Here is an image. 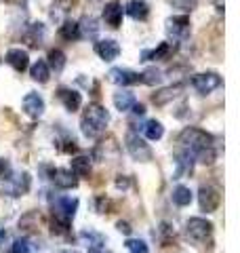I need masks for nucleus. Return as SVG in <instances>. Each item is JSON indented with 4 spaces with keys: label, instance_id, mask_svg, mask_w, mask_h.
<instances>
[{
    "label": "nucleus",
    "instance_id": "32",
    "mask_svg": "<svg viewBox=\"0 0 240 253\" xmlns=\"http://www.w3.org/2000/svg\"><path fill=\"white\" fill-rule=\"evenodd\" d=\"M158 241L162 245H171L175 241V230L169 224H160V228H158Z\"/></svg>",
    "mask_w": 240,
    "mask_h": 253
},
{
    "label": "nucleus",
    "instance_id": "26",
    "mask_svg": "<svg viewBox=\"0 0 240 253\" xmlns=\"http://www.w3.org/2000/svg\"><path fill=\"white\" fill-rule=\"evenodd\" d=\"M30 76L34 78L36 83H40V84L49 83L51 70H49V66H46V61H44V59H38V61L34 63V66H32V70H30Z\"/></svg>",
    "mask_w": 240,
    "mask_h": 253
},
{
    "label": "nucleus",
    "instance_id": "20",
    "mask_svg": "<svg viewBox=\"0 0 240 253\" xmlns=\"http://www.w3.org/2000/svg\"><path fill=\"white\" fill-rule=\"evenodd\" d=\"M103 21L110 28H120V23H122V6L118 2H108L106 9H103Z\"/></svg>",
    "mask_w": 240,
    "mask_h": 253
},
{
    "label": "nucleus",
    "instance_id": "29",
    "mask_svg": "<svg viewBox=\"0 0 240 253\" xmlns=\"http://www.w3.org/2000/svg\"><path fill=\"white\" fill-rule=\"evenodd\" d=\"M44 36H46V28L42 26V23H32L30 26V32H28V41L32 46H40L44 41Z\"/></svg>",
    "mask_w": 240,
    "mask_h": 253
},
{
    "label": "nucleus",
    "instance_id": "18",
    "mask_svg": "<svg viewBox=\"0 0 240 253\" xmlns=\"http://www.w3.org/2000/svg\"><path fill=\"white\" fill-rule=\"evenodd\" d=\"M124 11L135 21H146L148 15H150V4L146 2V0H129L126 6H124Z\"/></svg>",
    "mask_w": 240,
    "mask_h": 253
},
{
    "label": "nucleus",
    "instance_id": "38",
    "mask_svg": "<svg viewBox=\"0 0 240 253\" xmlns=\"http://www.w3.org/2000/svg\"><path fill=\"white\" fill-rule=\"evenodd\" d=\"M110 205H112V203L106 199V196H99V199H97V211H99V213H108Z\"/></svg>",
    "mask_w": 240,
    "mask_h": 253
},
{
    "label": "nucleus",
    "instance_id": "9",
    "mask_svg": "<svg viewBox=\"0 0 240 253\" xmlns=\"http://www.w3.org/2000/svg\"><path fill=\"white\" fill-rule=\"evenodd\" d=\"M194 163H196L194 154L181 148L179 152L175 154V173H173V179H181V177L192 175V173H194Z\"/></svg>",
    "mask_w": 240,
    "mask_h": 253
},
{
    "label": "nucleus",
    "instance_id": "22",
    "mask_svg": "<svg viewBox=\"0 0 240 253\" xmlns=\"http://www.w3.org/2000/svg\"><path fill=\"white\" fill-rule=\"evenodd\" d=\"M135 104H137L135 93L126 91V89H118L114 93V106H116V110H120V112H129Z\"/></svg>",
    "mask_w": 240,
    "mask_h": 253
},
{
    "label": "nucleus",
    "instance_id": "17",
    "mask_svg": "<svg viewBox=\"0 0 240 253\" xmlns=\"http://www.w3.org/2000/svg\"><path fill=\"white\" fill-rule=\"evenodd\" d=\"M175 51V44L171 42H160L156 49H146L141 53V61H160V59H169Z\"/></svg>",
    "mask_w": 240,
    "mask_h": 253
},
{
    "label": "nucleus",
    "instance_id": "35",
    "mask_svg": "<svg viewBox=\"0 0 240 253\" xmlns=\"http://www.w3.org/2000/svg\"><path fill=\"white\" fill-rule=\"evenodd\" d=\"M38 224H40L38 213H28L26 217H21V221H19V228H23V230H36Z\"/></svg>",
    "mask_w": 240,
    "mask_h": 253
},
{
    "label": "nucleus",
    "instance_id": "28",
    "mask_svg": "<svg viewBox=\"0 0 240 253\" xmlns=\"http://www.w3.org/2000/svg\"><path fill=\"white\" fill-rule=\"evenodd\" d=\"M141 131H143V135H146L148 139H152V141H158L160 137L164 135V126H162L160 121H148L146 125L141 126Z\"/></svg>",
    "mask_w": 240,
    "mask_h": 253
},
{
    "label": "nucleus",
    "instance_id": "23",
    "mask_svg": "<svg viewBox=\"0 0 240 253\" xmlns=\"http://www.w3.org/2000/svg\"><path fill=\"white\" fill-rule=\"evenodd\" d=\"M183 91V84H173V86H166V89L162 91H158L154 97H152V101H154L156 106H164V104H169L171 99H175L177 95Z\"/></svg>",
    "mask_w": 240,
    "mask_h": 253
},
{
    "label": "nucleus",
    "instance_id": "7",
    "mask_svg": "<svg viewBox=\"0 0 240 253\" xmlns=\"http://www.w3.org/2000/svg\"><path fill=\"white\" fill-rule=\"evenodd\" d=\"M192 86L200 93V95H209L215 89L221 86V76L217 72H202V74H196L192 78Z\"/></svg>",
    "mask_w": 240,
    "mask_h": 253
},
{
    "label": "nucleus",
    "instance_id": "6",
    "mask_svg": "<svg viewBox=\"0 0 240 253\" xmlns=\"http://www.w3.org/2000/svg\"><path fill=\"white\" fill-rule=\"evenodd\" d=\"M126 152L131 154L133 161H139V163L152 161V148L146 144V139H141L137 135V133H129V135H126Z\"/></svg>",
    "mask_w": 240,
    "mask_h": 253
},
{
    "label": "nucleus",
    "instance_id": "33",
    "mask_svg": "<svg viewBox=\"0 0 240 253\" xmlns=\"http://www.w3.org/2000/svg\"><path fill=\"white\" fill-rule=\"evenodd\" d=\"M126 251L129 253H150V247L146 245V241H141V239H129L126 241Z\"/></svg>",
    "mask_w": 240,
    "mask_h": 253
},
{
    "label": "nucleus",
    "instance_id": "42",
    "mask_svg": "<svg viewBox=\"0 0 240 253\" xmlns=\"http://www.w3.org/2000/svg\"><path fill=\"white\" fill-rule=\"evenodd\" d=\"M131 110H133L135 116H143V114H146V106H143V104H135Z\"/></svg>",
    "mask_w": 240,
    "mask_h": 253
},
{
    "label": "nucleus",
    "instance_id": "34",
    "mask_svg": "<svg viewBox=\"0 0 240 253\" xmlns=\"http://www.w3.org/2000/svg\"><path fill=\"white\" fill-rule=\"evenodd\" d=\"M66 6H68V0H57L51 9V19L53 21H63V15L68 13Z\"/></svg>",
    "mask_w": 240,
    "mask_h": 253
},
{
    "label": "nucleus",
    "instance_id": "31",
    "mask_svg": "<svg viewBox=\"0 0 240 253\" xmlns=\"http://www.w3.org/2000/svg\"><path fill=\"white\" fill-rule=\"evenodd\" d=\"M162 70H158V68H148L146 72L141 74V83H146V84H150V86H156V84H160L162 83Z\"/></svg>",
    "mask_w": 240,
    "mask_h": 253
},
{
    "label": "nucleus",
    "instance_id": "16",
    "mask_svg": "<svg viewBox=\"0 0 240 253\" xmlns=\"http://www.w3.org/2000/svg\"><path fill=\"white\" fill-rule=\"evenodd\" d=\"M95 53H97L103 61H114L120 55V44L116 41H112V38L97 41V42H95Z\"/></svg>",
    "mask_w": 240,
    "mask_h": 253
},
{
    "label": "nucleus",
    "instance_id": "10",
    "mask_svg": "<svg viewBox=\"0 0 240 253\" xmlns=\"http://www.w3.org/2000/svg\"><path fill=\"white\" fill-rule=\"evenodd\" d=\"M219 203H221V194H219V190H215L213 186H202L198 190V205L204 213L217 211Z\"/></svg>",
    "mask_w": 240,
    "mask_h": 253
},
{
    "label": "nucleus",
    "instance_id": "5",
    "mask_svg": "<svg viewBox=\"0 0 240 253\" xmlns=\"http://www.w3.org/2000/svg\"><path fill=\"white\" fill-rule=\"evenodd\" d=\"M186 234L194 243H206V239H211L213 234V224L204 217H192L186 221Z\"/></svg>",
    "mask_w": 240,
    "mask_h": 253
},
{
    "label": "nucleus",
    "instance_id": "11",
    "mask_svg": "<svg viewBox=\"0 0 240 253\" xmlns=\"http://www.w3.org/2000/svg\"><path fill=\"white\" fill-rule=\"evenodd\" d=\"M108 81L120 86H129V84L141 83V74L133 72V70H126V68H112L108 72Z\"/></svg>",
    "mask_w": 240,
    "mask_h": 253
},
{
    "label": "nucleus",
    "instance_id": "41",
    "mask_svg": "<svg viewBox=\"0 0 240 253\" xmlns=\"http://www.w3.org/2000/svg\"><path fill=\"white\" fill-rule=\"evenodd\" d=\"M116 228H118V232H122V234H126V236H129L131 230H133V228L129 226V221H122V219H120L118 224H116Z\"/></svg>",
    "mask_w": 240,
    "mask_h": 253
},
{
    "label": "nucleus",
    "instance_id": "39",
    "mask_svg": "<svg viewBox=\"0 0 240 253\" xmlns=\"http://www.w3.org/2000/svg\"><path fill=\"white\" fill-rule=\"evenodd\" d=\"M129 186H131V179L126 177V175H120V177L116 179V188H118V190H129Z\"/></svg>",
    "mask_w": 240,
    "mask_h": 253
},
{
    "label": "nucleus",
    "instance_id": "24",
    "mask_svg": "<svg viewBox=\"0 0 240 253\" xmlns=\"http://www.w3.org/2000/svg\"><path fill=\"white\" fill-rule=\"evenodd\" d=\"M72 173L76 177H89L91 175V158L89 156H74L72 158Z\"/></svg>",
    "mask_w": 240,
    "mask_h": 253
},
{
    "label": "nucleus",
    "instance_id": "4",
    "mask_svg": "<svg viewBox=\"0 0 240 253\" xmlns=\"http://www.w3.org/2000/svg\"><path fill=\"white\" fill-rule=\"evenodd\" d=\"M78 211V199L76 196H57L53 201V215H55V221L59 224H68L74 219Z\"/></svg>",
    "mask_w": 240,
    "mask_h": 253
},
{
    "label": "nucleus",
    "instance_id": "44",
    "mask_svg": "<svg viewBox=\"0 0 240 253\" xmlns=\"http://www.w3.org/2000/svg\"><path fill=\"white\" fill-rule=\"evenodd\" d=\"M213 2H215V9L221 13V11H223V0H213Z\"/></svg>",
    "mask_w": 240,
    "mask_h": 253
},
{
    "label": "nucleus",
    "instance_id": "3",
    "mask_svg": "<svg viewBox=\"0 0 240 253\" xmlns=\"http://www.w3.org/2000/svg\"><path fill=\"white\" fill-rule=\"evenodd\" d=\"M30 186H32L30 173L28 171H15V173H11V175L2 181V192L6 196L17 199V196H23V194L30 192Z\"/></svg>",
    "mask_w": 240,
    "mask_h": 253
},
{
    "label": "nucleus",
    "instance_id": "45",
    "mask_svg": "<svg viewBox=\"0 0 240 253\" xmlns=\"http://www.w3.org/2000/svg\"><path fill=\"white\" fill-rule=\"evenodd\" d=\"M89 253H110V251H106V249H89Z\"/></svg>",
    "mask_w": 240,
    "mask_h": 253
},
{
    "label": "nucleus",
    "instance_id": "36",
    "mask_svg": "<svg viewBox=\"0 0 240 253\" xmlns=\"http://www.w3.org/2000/svg\"><path fill=\"white\" fill-rule=\"evenodd\" d=\"M32 245L28 239H17L13 245H11V253H30Z\"/></svg>",
    "mask_w": 240,
    "mask_h": 253
},
{
    "label": "nucleus",
    "instance_id": "12",
    "mask_svg": "<svg viewBox=\"0 0 240 253\" xmlns=\"http://www.w3.org/2000/svg\"><path fill=\"white\" fill-rule=\"evenodd\" d=\"M23 112H26L30 118H40L44 114V99L40 93H28L23 97Z\"/></svg>",
    "mask_w": 240,
    "mask_h": 253
},
{
    "label": "nucleus",
    "instance_id": "21",
    "mask_svg": "<svg viewBox=\"0 0 240 253\" xmlns=\"http://www.w3.org/2000/svg\"><path fill=\"white\" fill-rule=\"evenodd\" d=\"M80 241H82L89 249H106V236L97 230H93V228L80 232Z\"/></svg>",
    "mask_w": 240,
    "mask_h": 253
},
{
    "label": "nucleus",
    "instance_id": "14",
    "mask_svg": "<svg viewBox=\"0 0 240 253\" xmlns=\"http://www.w3.org/2000/svg\"><path fill=\"white\" fill-rule=\"evenodd\" d=\"M51 181L59 190H72L78 186V177L68 169H51Z\"/></svg>",
    "mask_w": 240,
    "mask_h": 253
},
{
    "label": "nucleus",
    "instance_id": "46",
    "mask_svg": "<svg viewBox=\"0 0 240 253\" xmlns=\"http://www.w3.org/2000/svg\"><path fill=\"white\" fill-rule=\"evenodd\" d=\"M59 253H80V251H76V249H66V251H59Z\"/></svg>",
    "mask_w": 240,
    "mask_h": 253
},
{
    "label": "nucleus",
    "instance_id": "2",
    "mask_svg": "<svg viewBox=\"0 0 240 253\" xmlns=\"http://www.w3.org/2000/svg\"><path fill=\"white\" fill-rule=\"evenodd\" d=\"M110 123V112L99 104H91L84 110L82 118H80V129H82L84 137H99Z\"/></svg>",
    "mask_w": 240,
    "mask_h": 253
},
{
    "label": "nucleus",
    "instance_id": "25",
    "mask_svg": "<svg viewBox=\"0 0 240 253\" xmlns=\"http://www.w3.org/2000/svg\"><path fill=\"white\" fill-rule=\"evenodd\" d=\"M46 59H49L46 61V66H49L51 72H55V74L63 72V68H66V53H63L61 49H51Z\"/></svg>",
    "mask_w": 240,
    "mask_h": 253
},
{
    "label": "nucleus",
    "instance_id": "13",
    "mask_svg": "<svg viewBox=\"0 0 240 253\" xmlns=\"http://www.w3.org/2000/svg\"><path fill=\"white\" fill-rule=\"evenodd\" d=\"M6 63L13 68V70H17V72H23V70H28L30 66V55L26 49H19V46H13V49L6 51Z\"/></svg>",
    "mask_w": 240,
    "mask_h": 253
},
{
    "label": "nucleus",
    "instance_id": "40",
    "mask_svg": "<svg viewBox=\"0 0 240 253\" xmlns=\"http://www.w3.org/2000/svg\"><path fill=\"white\" fill-rule=\"evenodd\" d=\"M6 249H9V234L0 230V253H4Z\"/></svg>",
    "mask_w": 240,
    "mask_h": 253
},
{
    "label": "nucleus",
    "instance_id": "1",
    "mask_svg": "<svg viewBox=\"0 0 240 253\" xmlns=\"http://www.w3.org/2000/svg\"><path fill=\"white\" fill-rule=\"evenodd\" d=\"M179 144L183 150L194 154V158L202 165H213L217 161V146H215V137L196 126H186L179 133Z\"/></svg>",
    "mask_w": 240,
    "mask_h": 253
},
{
    "label": "nucleus",
    "instance_id": "37",
    "mask_svg": "<svg viewBox=\"0 0 240 253\" xmlns=\"http://www.w3.org/2000/svg\"><path fill=\"white\" fill-rule=\"evenodd\" d=\"M169 2L175 6V9H181V11H192L196 6L198 0H169Z\"/></svg>",
    "mask_w": 240,
    "mask_h": 253
},
{
    "label": "nucleus",
    "instance_id": "43",
    "mask_svg": "<svg viewBox=\"0 0 240 253\" xmlns=\"http://www.w3.org/2000/svg\"><path fill=\"white\" fill-rule=\"evenodd\" d=\"M6 169H9V165H6V161H2V158H0V175H2Z\"/></svg>",
    "mask_w": 240,
    "mask_h": 253
},
{
    "label": "nucleus",
    "instance_id": "15",
    "mask_svg": "<svg viewBox=\"0 0 240 253\" xmlns=\"http://www.w3.org/2000/svg\"><path fill=\"white\" fill-rule=\"evenodd\" d=\"M57 97H59V101L63 104V108H66L68 112H76V110L82 106V95H80L78 91H74V89H68V86H61V89L57 91Z\"/></svg>",
    "mask_w": 240,
    "mask_h": 253
},
{
    "label": "nucleus",
    "instance_id": "8",
    "mask_svg": "<svg viewBox=\"0 0 240 253\" xmlns=\"http://www.w3.org/2000/svg\"><path fill=\"white\" fill-rule=\"evenodd\" d=\"M166 34L173 41H186L190 36V17L188 15H175L166 19Z\"/></svg>",
    "mask_w": 240,
    "mask_h": 253
},
{
    "label": "nucleus",
    "instance_id": "30",
    "mask_svg": "<svg viewBox=\"0 0 240 253\" xmlns=\"http://www.w3.org/2000/svg\"><path fill=\"white\" fill-rule=\"evenodd\" d=\"M59 34H61V38H66V41H78L80 38V30H78V21H63V26H61V30H59Z\"/></svg>",
    "mask_w": 240,
    "mask_h": 253
},
{
    "label": "nucleus",
    "instance_id": "27",
    "mask_svg": "<svg viewBox=\"0 0 240 253\" xmlns=\"http://www.w3.org/2000/svg\"><path fill=\"white\" fill-rule=\"evenodd\" d=\"M173 203L177 205V207H188V205L192 203V190L188 186H175L173 188V194H171Z\"/></svg>",
    "mask_w": 240,
    "mask_h": 253
},
{
    "label": "nucleus",
    "instance_id": "19",
    "mask_svg": "<svg viewBox=\"0 0 240 253\" xmlns=\"http://www.w3.org/2000/svg\"><path fill=\"white\" fill-rule=\"evenodd\" d=\"M78 30H80V38H89V41H97L99 36V23L95 17H82L78 21Z\"/></svg>",
    "mask_w": 240,
    "mask_h": 253
}]
</instances>
